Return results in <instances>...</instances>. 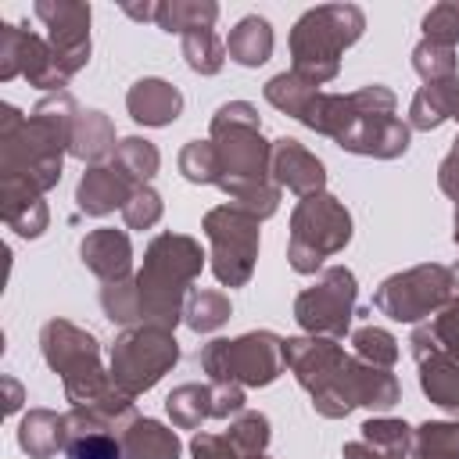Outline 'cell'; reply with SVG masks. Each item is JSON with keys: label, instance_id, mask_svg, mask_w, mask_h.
<instances>
[{"label": "cell", "instance_id": "3957f363", "mask_svg": "<svg viewBox=\"0 0 459 459\" xmlns=\"http://www.w3.org/2000/svg\"><path fill=\"white\" fill-rule=\"evenodd\" d=\"M301 126L330 136L337 147L366 158H402L409 151V126L394 115V93L384 82H369L355 93H316Z\"/></svg>", "mask_w": 459, "mask_h": 459}, {"label": "cell", "instance_id": "9c48e42d", "mask_svg": "<svg viewBox=\"0 0 459 459\" xmlns=\"http://www.w3.org/2000/svg\"><path fill=\"white\" fill-rule=\"evenodd\" d=\"M179 359V344L172 337V330L161 326H129L115 337L111 355H108V373L111 384L136 398L143 391H151Z\"/></svg>", "mask_w": 459, "mask_h": 459}, {"label": "cell", "instance_id": "1f68e13d", "mask_svg": "<svg viewBox=\"0 0 459 459\" xmlns=\"http://www.w3.org/2000/svg\"><path fill=\"white\" fill-rule=\"evenodd\" d=\"M230 319V298L222 290H190L183 305V323L194 333H212Z\"/></svg>", "mask_w": 459, "mask_h": 459}, {"label": "cell", "instance_id": "8992f818", "mask_svg": "<svg viewBox=\"0 0 459 459\" xmlns=\"http://www.w3.org/2000/svg\"><path fill=\"white\" fill-rule=\"evenodd\" d=\"M39 348L47 366L61 377L65 398L72 405H93L115 391L111 373L100 366V341L90 330L68 319H50L39 330Z\"/></svg>", "mask_w": 459, "mask_h": 459}, {"label": "cell", "instance_id": "484cf974", "mask_svg": "<svg viewBox=\"0 0 459 459\" xmlns=\"http://www.w3.org/2000/svg\"><path fill=\"white\" fill-rule=\"evenodd\" d=\"M226 57H233L244 68H258L273 57V25L262 14H247L230 29Z\"/></svg>", "mask_w": 459, "mask_h": 459}, {"label": "cell", "instance_id": "8fae6325", "mask_svg": "<svg viewBox=\"0 0 459 459\" xmlns=\"http://www.w3.org/2000/svg\"><path fill=\"white\" fill-rule=\"evenodd\" d=\"M258 222L237 204H219L204 215L201 230L212 244V273L222 287H244L258 262Z\"/></svg>", "mask_w": 459, "mask_h": 459}, {"label": "cell", "instance_id": "5bb4252c", "mask_svg": "<svg viewBox=\"0 0 459 459\" xmlns=\"http://www.w3.org/2000/svg\"><path fill=\"white\" fill-rule=\"evenodd\" d=\"M14 75H25L29 86H39L50 93H65V86H68L65 72L54 61L50 43L43 36H36L32 29L4 22L0 25V79L7 82Z\"/></svg>", "mask_w": 459, "mask_h": 459}, {"label": "cell", "instance_id": "4316f807", "mask_svg": "<svg viewBox=\"0 0 459 459\" xmlns=\"http://www.w3.org/2000/svg\"><path fill=\"white\" fill-rule=\"evenodd\" d=\"M219 18V4L212 0H161L154 7V22L165 32H194V29H212Z\"/></svg>", "mask_w": 459, "mask_h": 459}, {"label": "cell", "instance_id": "7402d4cb", "mask_svg": "<svg viewBox=\"0 0 459 459\" xmlns=\"http://www.w3.org/2000/svg\"><path fill=\"white\" fill-rule=\"evenodd\" d=\"M18 445L32 459H54L68 448V416L54 409H29L18 423Z\"/></svg>", "mask_w": 459, "mask_h": 459}, {"label": "cell", "instance_id": "f546056e", "mask_svg": "<svg viewBox=\"0 0 459 459\" xmlns=\"http://www.w3.org/2000/svg\"><path fill=\"white\" fill-rule=\"evenodd\" d=\"M412 459H459V423L427 420L412 430Z\"/></svg>", "mask_w": 459, "mask_h": 459}, {"label": "cell", "instance_id": "7bdbcfd3", "mask_svg": "<svg viewBox=\"0 0 459 459\" xmlns=\"http://www.w3.org/2000/svg\"><path fill=\"white\" fill-rule=\"evenodd\" d=\"M190 459H247L240 455L226 434H212V430H197L190 437Z\"/></svg>", "mask_w": 459, "mask_h": 459}, {"label": "cell", "instance_id": "83f0119b", "mask_svg": "<svg viewBox=\"0 0 459 459\" xmlns=\"http://www.w3.org/2000/svg\"><path fill=\"white\" fill-rule=\"evenodd\" d=\"M359 430H362V441H366L373 452L387 455V459H409V455H412V427L402 423V420L373 416V420H366Z\"/></svg>", "mask_w": 459, "mask_h": 459}, {"label": "cell", "instance_id": "277c9868", "mask_svg": "<svg viewBox=\"0 0 459 459\" xmlns=\"http://www.w3.org/2000/svg\"><path fill=\"white\" fill-rule=\"evenodd\" d=\"M201 265L204 251L194 237L172 230L158 233L143 251L140 273L133 276L140 294V326L176 330V323L183 319L186 294L201 276Z\"/></svg>", "mask_w": 459, "mask_h": 459}, {"label": "cell", "instance_id": "2e32d148", "mask_svg": "<svg viewBox=\"0 0 459 459\" xmlns=\"http://www.w3.org/2000/svg\"><path fill=\"white\" fill-rule=\"evenodd\" d=\"M244 387L240 384H179L169 398H165V412L172 420V427L179 430H197L204 420H233L237 412H244Z\"/></svg>", "mask_w": 459, "mask_h": 459}, {"label": "cell", "instance_id": "d6a6232c", "mask_svg": "<svg viewBox=\"0 0 459 459\" xmlns=\"http://www.w3.org/2000/svg\"><path fill=\"white\" fill-rule=\"evenodd\" d=\"M230 437V445L240 452V455H262L273 430H269V416L265 412H255V409H244L230 420V427L222 430Z\"/></svg>", "mask_w": 459, "mask_h": 459}, {"label": "cell", "instance_id": "7c38bea8", "mask_svg": "<svg viewBox=\"0 0 459 459\" xmlns=\"http://www.w3.org/2000/svg\"><path fill=\"white\" fill-rule=\"evenodd\" d=\"M452 294H455L452 269L427 262L387 276L373 294V308L394 323H420L423 316L430 319L445 301H452Z\"/></svg>", "mask_w": 459, "mask_h": 459}, {"label": "cell", "instance_id": "b9f144b4", "mask_svg": "<svg viewBox=\"0 0 459 459\" xmlns=\"http://www.w3.org/2000/svg\"><path fill=\"white\" fill-rule=\"evenodd\" d=\"M161 197L151 190V186H136V194L126 201V208H122V219H126V226L129 230H151L158 219H161Z\"/></svg>", "mask_w": 459, "mask_h": 459}, {"label": "cell", "instance_id": "603a6c76", "mask_svg": "<svg viewBox=\"0 0 459 459\" xmlns=\"http://www.w3.org/2000/svg\"><path fill=\"white\" fill-rule=\"evenodd\" d=\"M455 118L459 122V75L452 79H437V82H423L409 104V129H437L441 122Z\"/></svg>", "mask_w": 459, "mask_h": 459}, {"label": "cell", "instance_id": "5b68a950", "mask_svg": "<svg viewBox=\"0 0 459 459\" xmlns=\"http://www.w3.org/2000/svg\"><path fill=\"white\" fill-rule=\"evenodd\" d=\"M366 29V14L355 4H319L305 11L290 29V72L312 86L337 79L341 54L359 43Z\"/></svg>", "mask_w": 459, "mask_h": 459}, {"label": "cell", "instance_id": "f6af8a7d", "mask_svg": "<svg viewBox=\"0 0 459 459\" xmlns=\"http://www.w3.org/2000/svg\"><path fill=\"white\" fill-rule=\"evenodd\" d=\"M4 387H7V402H4V412H14V409L22 405V387H18L11 377H4Z\"/></svg>", "mask_w": 459, "mask_h": 459}, {"label": "cell", "instance_id": "e0dca14e", "mask_svg": "<svg viewBox=\"0 0 459 459\" xmlns=\"http://www.w3.org/2000/svg\"><path fill=\"white\" fill-rule=\"evenodd\" d=\"M409 344H412V359L420 366V387H423V394L437 409L459 416V362L448 359L445 351H437L420 326L412 330Z\"/></svg>", "mask_w": 459, "mask_h": 459}, {"label": "cell", "instance_id": "f35d334b", "mask_svg": "<svg viewBox=\"0 0 459 459\" xmlns=\"http://www.w3.org/2000/svg\"><path fill=\"white\" fill-rule=\"evenodd\" d=\"M423 39L441 43V47H455L459 43V0L434 4L423 14Z\"/></svg>", "mask_w": 459, "mask_h": 459}, {"label": "cell", "instance_id": "60d3db41", "mask_svg": "<svg viewBox=\"0 0 459 459\" xmlns=\"http://www.w3.org/2000/svg\"><path fill=\"white\" fill-rule=\"evenodd\" d=\"M65 459H122L118 434H72Z\"/></svg>", "mask_w": 459, "mask_h": 459}, {"label": "cell", "instance_id": "d590c367", "mask_svg": "<svg viewBox=\"0 0 459 459\" xmlns=\"http://www.w3.org/2000/svg\"><path fill=\"white\" fill-rule=\"evenodd\" d=\"M420 330L430 337V344H434L437 351H445L448 359L459 362V298L445 301V305H441Z\"/></svg>", "mask_w": 459, "mask_h": 459}, {"label": "cell", "instance_id": "c3c4849f", "mask_svg": "<svg viewBox=\"0 0 459 459\" xmlns=\"http://www.w3.org/2000/svg\"><path fill=\"white\" fill-rule=\"evenodd\" d=\"M452 283H455V290H459V262L452 265Z\"/></svg>", "mask_w": 459, "mask_h": 459}, {"label": "cell", "instance_id": "4fadbf2b", "mask_svg": "<svg viewBox=\"0 0 459 459\" xmlns=\"http://www.w3.org/2000/svg\"><path fill=\"white\" fill-rule=\"evenodd\" d=\"M355 301H359L355 273L348 265H326V269H319L316 283L294 298V319L312 337L341 341L351 326Z\"/></svg>", "mask_w": 459, "mask_h": 459}, {"label": "cell", "instance_id": "ab89813d", "mask_svg": "<svg viewBox=\"0 0 459 459\" xmlns=\"http://www.w3.org/2000/svg\"><path fill=\"white\" fill-rule=\"evenodd\" d=\"M4 212V222L18 233V237H39L50 222V212L43 204V197L36 201H22V204H11V208H0Z\"/></svg>", "mask_w": 459, "mask_h": 459}, {"label": "cell", "instance_id": "9a60e30c", "mask_svg": "<svg viewBox=\"0 0 459 459\" xmlns=\"http://www.w3.org/2000/svg\"><path fill=\"white\" fill-rule=\"evenodd\" d=\"M36 18L47 25V43L54 50L57 68L72 79L90 61V4L75 0H39Z\"/></svg>", "mask_w": 459, "mask_h": 459}, {"label": "cell", "instance_id": "44dd1931", "mask_svg": "<svg viewBox=\"0 0 459 459\" xmlns=\"http://www.w3.org/2000/svg\"><path fill=\"white\" fill-rule=\"evenodd\" d=\"M126 108L140 126H169L183 111V93L165 79H136L126 93Z\"/></svg>", "mask_w": 459, "mask_h": 459}, {"label": "cell", "instance_id": "7a4b0ae2", "mask_svg": "<svg viewBox=\"0 0 459 459\" xmlns=\"http://www.w3.org/2000/svg\"><path fill=\"white\" fill-rule=\"evenodd\" d=\"M212 147L219 154V190L230 204L269 219L280 208V186L273 183V143L262 136L255 104L230 100L212 115Z\"/></svg>", "mask_w": 459, "mask_h": 459}, {"label": "cell", "instance_id": "d4e9b609", "mask_svg": "<svg viewBox=\"0 0 459 459\" xmlns=\"http://www.w3.org/2000/svg\"><path fill=\"white\" fill-rule=\"evenodd\" d=\"M115 129H111V118L97 108H79L75 115V126H72V143H68V154L79 158V161H90V165H104V158L115 154Z\"/></svg>", "mask_w": 459, "mask_h": 459}, {"label": "cell", "instance_id": "8d00e7d4", "mask_svg": "<svg viewBox=\"0 0 459 459\" xmlns=\"http://www.w3.org/2000/svg\"><path fill=\"white\" fill-rule=\"evenodd\" d=\"M412 68L423 82H437V79H452L455 75V47H441L430 39H420L412 47Z\"/></svg>", "mask_w": 459, "mask_h": 459}, {"label": "cell", "instance_id": "e575fe53", "mask_svg": "<svg viewBox=\"0 0 459 459\" xmlns=\"http://www.w3.org/2000/svg\"><path fill=\"white\" fill-rule=\"evenodd\" d=\"M351 355H359V359L369 362V366L391 369V366L398 362V341H394L384 326L366 323V326H359V330L351 333Z\"/></svg>", "mask_w": 459, "mask_h": 459}, {"label": "cell", "instance_id": "cb8c5ba5", "mask_svg": "<svg viewBox=\"0 0 459 459\" xmlns=\"http://www.w3.org/2000/svg\"><path fill=\"white\" fill-rule=\"evenodd\" d=\"M118 441H122V459H179L183 452L176 430L147 416H136L118 434Z\"/></svg>", "mask_w": 459, "mask_h": 459}, {"label": "cell", "instance_id": "4dcf8cb0", "mask_svg": "<svg viewBox=\"0 0 459 459\" xmlns=\"http://www.w3.org/2000/svg\"><path fill=\"white\" fill-rule=\"evenodd\" d=\"M316 93H319V86L305 82V79L294 75V72H280V75H273V79L265 82V100H269L273 108H280L283 115L298 118V122H301V115L308 111V104H312Z\"/></svg>", "mask_w": 459, "mask_h": 459}, {"label": "cell", "instance_id": "ba28073f", "mask_svg": "<svg viewBox=\"0 0 459 459\" xmlns=\"http://www.w3.org/2000/svg\"><path fill=\"white\" fill-rule=\"evenodd\" d=\"M197 366L215 384L265 387L287 366L283 337H276L273 330H251V333H240V337H219V341H208L197 351Z\"/></svg>", "mask_w": 459, "mask_h": 459}, {"label": "cell", "instance_id": "74e56055", "mask_svg": "<svg viewBox=\"0 0 459 459\" xmlns=\"http://www.w3.org/2000/svg\"><path fill=\"white\" fill-rule=\"evenodd\" d=\"M179 172L183 179L190 183H219V154L212 147V140H190L183 151H179Z\"/></svg>", "mask_w": 459, "mask_h": 459}, {"label": "cell", "instance_id": "ee69618b", "mask_svg": "<svg viewBox=\"0 0 459 459\" xmlns=\"http://www.w3.org/2000/svg\"><path fill=\"white\" fill-rule=\"evenodd\" d=\"M437 183H441V190L459 204V136L452 140V151L445 154V161H441V169H437Z\"/></svg>", "mask_w": 459, "mask_h": 459}, {"label": "cell", "instance_id": "d6986e66", "mask_svg": "<svg viewBox=\"0 0 459 459\" xmlns=\"http://www.w3.org/2000/svg\"><path fill=\"white\" fill-rule=\"evenodd\" d=\"M79 258H82V265H86L100 283L129 280V269H133L129 237H126V230H111V226L90 230V233L82 237V244H79Z\"/></svg>", "mask_w": 459, "mask_h": 459}, {"label": "cell", "instance_id": "836d02e7", "mask_svg": "<svg viewBox=\"0 0 459 459\" xmlns=\"http://www.w3.org/2000/svg\"><path fill=\"white\" fill-rule=\"evenodd\" d=\"M183 57L197 75H215L226 61V43L215 36V29H194L183 36Z\"/></svg>", "mask_w": 459, "mask_h": 459}, {"label": "cell", "instance_id": "30bf717a", "mask_svg": "<svg viewBox=\"0 0 459 459\" xmlns=\"http://www.w3.org/2000/svg\"><path fill=\"white\" fill-rule=\"evenodd\" d=\"M398 394H402V387H398L391 369L369 366L359 355H344L341 366L330 373V380L316 394H308V398H312V409L319 416L341 420V416H348L359 405L384 412V409H391L398 402Z\"/></svg>", "mask_w": 459, "mask_h": 459}, {"label": "cell", "instance_id": "ffe728a7", "mask_svg": "<svg viewBox=\"0 0 459 459\" xmlns=\"http://www.w3.org/2000/svg\"><path fill=\"white\" fill-rule=\"evenodd\" d=\"M136 194V183L118 172L111 161L108 165H90L75 186V201H79V212L86 215H108V212H122L126 201Z\"/></svg>", "mask_w": 459, "mask_h": 459}, {"label": "cell", "instance_id": "ac0fdd59", "mask_svg": "<svg viewBox=\"0 0 459 459\" xmlns=\"http://www.w3.org/2000/svg\"><path fill=\"white\" fill-rule=\"evenodd\" d=\"M273 183L276 186H287L294 190L298 197H308V194H319L323 183H326V169L323 161L294 136H280L273 140Z\"/></svg>", "mask_w": 459, "mask_h": 459}, {"label": "cell", "instance_id": "681fc988", "mask_svg": "<svg viewBox=\"0 0 459 459\" xmlns=\"http://www.w3.org/2000/svg\"><path fill=\"white\" fill-rule=\"evenodd\" d=\"M247 459H269V455H265V452H262V455H247Z\"/></svg>", "mask_w": 459, "mask_h": 459}, {"label": "cell", "instance_id": "7dc6e473", "mask_svg": "<svg viewBox=\"0 0 459 459\" xmlns=\"http://www.w3.org/2000/svg\"><path fill=\"white\" fill-rule=\"evenodd\" d=\"M452 240L459 244V204H455V230H452Z\"/></svg>", "mask_w": 459, "mask_h": 459}, {"label": "cell", "instance_id": "f1b7e54d", "mask_svg": "<svg viewBox=\"0 0 459 459\" xmlns=\"http://www.w3.org/2000/svg\"><path fill=\"white\" fill-rule=\"evenodd\" d=\"M111 165H115L118 172H126L136 186H147V183L154 179L158 165H161V154H158V147H154L151 140L126 136V140H118L115 154H111Z\"/></svg>", "mask_w": 459, "mask_h": 459}, {"label": "cell", "instance_id": "52a82bcc", "mask_svg": "<svg viewBox=\"0 0 459 459\" xmlns=\"http://www.w3.org/2000/svg\"><path fill=\"white\" fill-rule=\"evenodd\" d=\"M348 240H351V215L333 194L319 190L294 204L290 237H287V262L294 273L301 276L319 273L323 262L344 251Z\"/></svg>", "mask_w": 459, "mask_h": 459}, {"label": "cell", "instance_id": "6da1fadb", "mask_svg": "<svg viewBox=\"0 0 459 459\" xmlns=\"http://www.w3.org/2000/svg\"><path fill=\"white\" fill-rule=\"evenodd\" d=\"M75 115L72 93H47L29 118L14 104L0 108V208L36 201L57 186Z\"/></svg>", "mask_w": 459, "mask_h": 459}, {"label": "cell", "instance_id": "bcb514c9", "mask_svg": "<svg viewBox=\"0 0 459 459\" xmlns=\"http://www.w3.org/2000/svg\"><path fill=\"white\" fill-rule=\"evenodd\" d=\"M154 7H158V4H143V7H136V4H126L122 11H126L129 18H143V22L151 18V22H154Z\"/></svg>", "mask_w": 459, "mask_h": 459}]
</instances>
